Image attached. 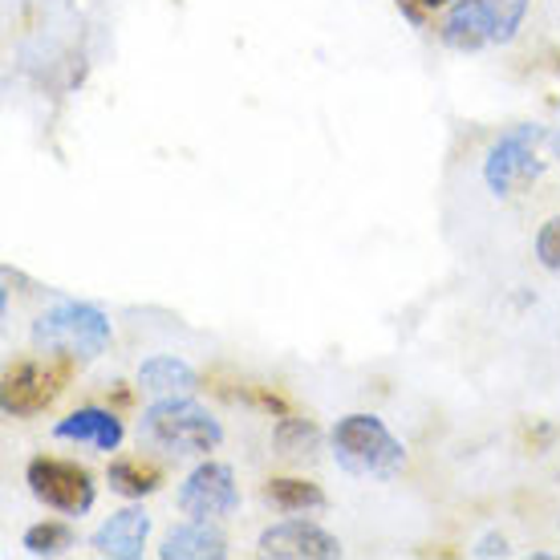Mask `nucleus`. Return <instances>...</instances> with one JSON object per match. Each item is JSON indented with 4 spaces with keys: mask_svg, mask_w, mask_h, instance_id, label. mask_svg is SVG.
<instances>
[{
    "mask_svg": "<svg viewBox=\"0 0 560 560\" xmlns=\"http://www.w3.org/2000/svg\"><path fill=\"white\" fill-rule=\"evenodd\" d=\"M533 0H455L439 21V42L455 54H479L520 37Z\"/></svg>",
    "mask_w": 560,
    "mask_h": 560,
    "instance_id": "f257e3e1",
    "label": "nucleus"
},
{
    "mask_svg": "<svg viewBox=\"0 0 560 560\" xmlns=\"http://www.w3.org/2000/svg\"><path fill=\"white\" fill-rule=\"evenodd\" d=\"M28 341L42 353H61L73 362H94L114 346V325L90 301H57L28 329Z\"/></svg>",
    "mask_w": 560,
    "mask_h": 560,
    "instance_id": "f03ea898",
    "label": "nucleus"
},
{
    "mask_svg": "<svg viewBox=\"0 0 560 560\" xmlns=\"http://www.w3.org/2000/svg\"><path fill=\"white\" fill-rule=\"evenodd\" d=\"M329 447H334L337 467L358 479H394L407 467L402 439L378 415H346V419H337Z\"/></svg>",
    "mask_w": 560,
    "mask_h": 560,
    "instance_id": "7ed1b4c3",
    "label": "nucleus"
},
{
    "mask_svg": "<svg viewBox=\"0 0 560 560\" xmlns=\"http://www.w3.org/2000/svg\"><path fill=\"white\" fill-rule=\"evenodd\" d=\"M139 434L151 447H163L171 455H196L208 459L211 451H220L224 443V427L208 407H199L196 398H154L151 407L142 410Z\"/></svg>",
    "mask_w": 560,
    "mask_h": 560,
    "instance_id": "20e7f679",
    "label": "nucleus"
},
{
    "mask_svg": "<svg viewBox=\"0 0 560 560\" xmlns=\"http://www.w3.org/2000/svg\"><path fill=\"white\" fill-rule=\"evenodd\" d=\"M545 142H548V127H540V122H516V127H508L488 147V154H483V167H479L483 187L495 199L524 196L548 167L545 159H540Z\"/></svg>",
    "mask_w": 560,
    "mask_h": 560,
    "instance_id": "39448f33",
    "label": "nucleus"
},
{
    "mask_svg": "<svg viewBox=\"0 0 560 560\" xmlns=\"http://www.w3.org/2000/svg\"><path fill=\"white\" fill-rule=\"evenodd\" d=\"M73 358L61 353H45V358H21L4 370V386H0V407L9 419H33L42 410L54 407V398L66 390L70 382Z\"/></svg>",
    "mask_w": 560,
    "mask_h": 560,
    "instance_id": "423d86ee",
    "label": "nucleus"
},
{
    "mask_svg": "<svg viewBox=\"0 0 560 560\" xmlns=\"http://www.w3.org/2000/svg\"><path fill=\"white\" fill-rule=\"evenodd\" d=\"M25 483L45 508H54V512H61V516L70 520H82L94 508V500H98V483H94V476L85 471L82 463L57 459V455L28 459Z\"/></svg>",
    "mask_w": 560,
    "mask_h": 560,
    "instance_id": "0eeeda50",
    "label": "nucleus"
},
{
    "mask_svg": "<svg viewBox=\"0 0 560 560\" xmlns=\"http://www.w3.org/2000/svg\"><path fill=\"white\" fill-rule=\"evenodd\" d=\"M175 504L191 520H228L240 508L236 471L220 459H203L187 471V479L175 491Z\"/></svg>",
    "mask_w": 560,
    "mask_h": 560,
    "instance_id": "6e6552de",
    "label": "nucleus"
},
{
    "mask_svg": "<svg viewBox=\"0 0 560 560\" xmlns=\"http://www.w3.org/2000/svg\"><path fill=\"white\" fill-rule=\"evenodd\" d=\"M256 548H260V557L272 560H337L346 552L334 533H325L322 524H313L305 516H289L265 528Z\"/></svg>",
    "mask_w": 560,
    "mask_h": 560,
    "instance_id": "1a4fd4ad",
    "label": "nucleus"
},
{
    "mask_svg": "<svg viewBox=\"0 0 560 560\" xmlns=\"http://www.w3.org/2000/svg\"><path fill=\"white\" fill-rule=\"evenodd\" d=\"M147 536H151V516H147V508L139 500H130L122 512H114L106 524L94 528L90 548L110 560H139L147 552Z\"/></svg>",
    "mask_w": 560,
    "mask_h": 560,
    "instance_id": "9d476101",
    "label": "nucleus"
},
{
    "mask_svg": "<svg viewBox=\"0 0 560 560\" xmlns=\"http://www.w3.org/2000/svg\"><path fill=\"white\" fill-rule=\"evenodd\" d=\"M54 439H61V443H78V447L106 451V455H110V451L122 447L127 427H122V419H118L114 410L82 407V410H73V415L54 422Z\"/></svg>",
    "mask_w": 560,
    "mask_h": 560,
    "instance_id": "9b49d317",
    "label": "nucleus"
},
{
    "mask_svg": "<svg viewBox=\"0 0 560 560\" xmlns=\"http://www.w3.org/2000/svg\"><path fill=\"white\" fill-rule=\"evenodd\" d=\"M163 560H224L228 536L215 528V520H187L179 528H171L159 545Z\"/></svg>",
    "mask_w": 560,
    "mask_h": 560,
    "instance_id": "f8f14e48",
    "label": "nucleus"
},
{
    "mask_svg": "<svg viewBox=\"0 0 560 560\" xmlns=\"http://www.w3.org/2000/svg\"><path fill=\"white\" fill-rule=\"evenodd\" d=\"M139 390L154 394V398H187L199 390V378L175 353H154L139 365Z\"/></svg>",
    "mask_w": 560,
    "mask_h": 560,
    "instance_id": "ddd939ff",
    "label": "nucleus"
},
{
    "mask_svg": "<svg viewBox=\"0 0 560 560\" xmlns=\"http://www.w3.org/2000/svg\"><path fill=\"white\" fill-rule=\"evenodd\" d=\"M265 504L280 516H308V512H322L329 508V495H325L313 479H296V476H277L265 483Z\"/></svg>",
    "mask_w": 560,
    "mask_h": 560,
    "instance_id": "4468645a",
    "label": "nucleus"
},
{
    "mask_svg": "<svg viewBox=\"0 0 560 560\" xmlns=\"http://www.w3.org/2000/svg\"><path fill=\"white\" fill-rule=\"evenodd\" d=\"M106 483L122 500H142V495L163 488V471L142 459H114L110 471H106Z\"/></svg>",
    "mask_w": 560,
    "mask_h": 560,
    "instance_id": "2eb2a0df",
    "label": "nucleus"
},
{
    "mask_svg": "<svg viewBox=\"0 0 560 560\" xmlns=\"http://www.w3.org/2000/svg\"><path fill=\"white\" fill-rule=\"evenodd\" d=\"M70 545H73V528L61 524V520H42V524L25 528V536H21V548H25L28 557H61Z\"/></svg>",
    "mask_w": 560,
    "mask_h": 560,
    "instance_id": "dca6fc26",
    "label": "nucleus"
},
{
    "mask_svg": "<svg viewBox=\"0 0 560 560\" xmlns=\"http://www.w3.org/2000/svg\"><path fill=\"white\" fill-rule=\"evenodd\" d=\"M272 443H277L280 455H313L317 443H322V431L308 419H293L289 415V419H280L272 427Z\"/></svg>",
    "mask_w": 560,
    "mask_h": 560,
    "instance_id": "f3484780",
    "label": "nucleus"
},
{
    "mask_svg": "<svg viewBox=\"0 0 560 560\" xmlns=\"http://www.w3.org/2000/svg\"><path fill=\"white\" fill-rule=\"evenodd\" d=\"M533 253H536V260H540V268L560 272V211L557 215H548L545 224L536 228Z\"/></svg>",
    "mask_w": 560,
    "mask_h": 560,
    "instance_id": "a211bd4d",
    "label": "nucleus"
},
{
    "mask_svg": "<svg viewBox=\"0 0 560 560\" xmlns=\"http://www.w3.org/2000/svg\"><path fill=\"white\" fill-rule=\"evenodd\" d=\"M471 557H508V540L504 536H483V540H479L476 548H471Z\"/></svg>",
    "mask_w": 560,
    "mask_h": 560,
    "instance_id": "6ab92c4d",
    "label": "nucleus"
},
{
    "mask_svg": "<svg viewBox=\"0 0 560 560\" xmlns=\"http://www.w3.org/2000/svg\"><path fill=\"white\" fill-rule=\"evenodd\" d=\"M410 4H419V9H447L455 0H410Z\"/></svg>",
    "mask_w": 560,
    "mask_h": 560,
    "instance_id": "aec40b11",
    "label": "nucleus"
},
{
    "mask_svg": "<svg viewBox=\"0 0 560 560\" xmlns=\"http://www.w3.org/2000/svg\"><path fill=\"white\" fill-rule=\"evenodd\" d=\"M552 154L560 159V127H557V135H552Z\"/></svg>",
    "mask_w": 560,
    "mask_h": 560,
    "instance_id": "412c9836",
    "label": "nucleus"
}]
</instances>
